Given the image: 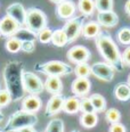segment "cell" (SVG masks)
Returning <instances> with one entry per match:
<instances>
[{"mask_svg":"<svg viewBox=\"0 0 130 132\" xmlns=\"http://www.w3.org/2000/svg\"><path fill=\"white\" fill-rule=\"evenodd\" d=\"M91 82L88 78H77L71 84V91L77 97L87 96L90 91Z\"/></svg>","mask_w":130,"mask_h":132,"instance_id":"4fadbf2b","label":"cell"},{"mask_svg":"<svg viewBox=\"0 0 130 132\" xmlns=\"http://www.w3.org/2000/svg\"><path fill=\"white\" fill-rule=\"evenodd\" d=\"M97 23L104 27H113L119 23V16L114 10L97 13Z\"/></svg>","mask_w":130,"mask_h":132,"instance_id":"5bb4252c","label":"cell"},{"mask_svg":"<svg viewBox=\"0 0 130 132\" xmlns=\"http://www.w3.org/2000/svg\"><path fill=\"white\" fill-rule=\"evenodd\" d=\"M38 123L35 113H29L23 109L13 113L4 128L5 132H15L25 126H34Z\"/></svg>","mask_w":130,"mask_h":132,"instance_id":"7a4b0ae2","label":"cell"},{"mask_svg":"<svg viewBox=\"0 0 130 132\" xmlns=\"http://www.w3.org/2000/svg\"><path fill=\"white\" fill-rule=\"evenodd\" d=\"M45 132H64V122L60 119H52L47 124Z\"/></svg>","mask_w":130,"mask_h":132,"instance_id":"4316f807","label":"cell"},{"mask_svg":"<svg viewBox=\"0 0 130 132\" xmlns=\"http://www.w3.org/2000/svg\"><path fill=\"white\" fill-rule=\"evenodd\" d=\"M22 84L24 91L29 95H40L45 90L43 82L39 76L33 72H29L25 70L22 71Z\"/></svg>","mask_w":130,"mask_h":132,"instance_id":"5b68a950","label":"cell"},{"mask_svg":"<svg viewBox=\"0 0 130 132\" xmlns=\"http://www.w3.org/2000/svg\"><path fill=\"white\" fill-rule=\"evenodd\" d=\"M94 1H95V9L97 12L113 10V6H114L113 0H94Z\"/></svg>","mask_w":130,"mask_h":132,"instance_id":"f1b7e54d","label":"cell"},{"mask_svg":"<svg viewBox=\"0 0 130 132\" xmlns=\"http://www.w3.org/2000/svg\"><path fill=\"white\" fill-rule=\"evenodd\" d=\"M22 109L29 113H37L42 106V100L38 95H29L22 100Z\"/></svg>","mask_w":130,"mask_h":132,"instance_id":"9a60e30c","label":"cell"},{"mask_svg":"<svg viewBox=\"0 0 130 132\" xmlns=\"http://www.w3.org/2000/svg\"><path fill=\"white\" fill-rule=\"evenodd\" d=\"M50 1L52 2V4H58V2H60L62 0H50Z\"/></svg>","mask_w":130,"mask_h":132,"instance_id":"ab89813d","label":"cell"},{"mask_svg":"<svg viewBox=\"0 0 130 132\" xmlns=\"http://www.w3.org/2000/svg\"><path fill=\"white\" fill-rule=\"evenodd\" d=\"M77 8L86 17H89L95 12V1L94 0H78Z\"/></svg>","mask_w":130,"mask_h":132,"instance_id":"44dd1931","label":"cell"},{"mask_svg":"<svg viewBox=\"0 0 130 132\" xmlns=\"http://www.w3.org/2000/svg\"><path fill=\"white\" fill-rule=\"evenodd\" d=\"M95 45L97 47L99 54L105 59V62L118 72H122L124 64L122 62L121 53L119 51L118 46L113 41L112 37L107 32H102L95 38Z\"/></svg>","mask_w":130,"mask_h":132,"instance_id":"6da1fadb","label":"cell"},{"mask_svg":"<svg viewBox=\"0 0 130 132\" xmlns=\"http://www.w3.org/2000/svg\"><path fill=\"white\" fill-rule=\"evenodd\" d=\"M4 120H5V115H4V113H2L1 108H0V123L4 122Z\"/></svg>","mask_w":130,"mask_h":132,"instance_id":"f35d334b","label":"cell"},{"mask_svg":"<svg viewBox=\"0 0 130 132\" xmlns=\"http://www.w3.org/2000/svg\"><path fill=\"white\" fill-rule=\"evenodd\" d=\"M35 71L42 74H46L47 76L54 75V76H63V75H70L73 73L74 68L71 65L66 64L60 60H50V62L41 63V64L35 65Z\"/></svg>","mask_w":130,"mask_h":132,"instance_id":"3957f363","label":"cell"},{"mask_svg":"<svg viewBox=\"0 0 130 132\" xmlns=\"http://www.w3.org/2000/svg\"><path fill=\"white\" fill-rule=\"evenodd\" d=\"M80 111H81L82 113H93V112H95V108H94L89 97H86V96L81 97V99H80Z\"/></svg>","mask_w":130,"mask_h":132,"instance_id":"1f68e13d","label":"cell"},{"mask_svg":"<svg viewBox=\"0 0 130 132\" xmlns=\"http://www.w3.org/2000/svg\"><path fill=\"white\" fill-rule=\"evenodd\" d=\"M115 70L106 62H97L91 65V75L102 81L111 82L114 79Z\"/></svg>","mask_w":130,"mask_h":132,"instance_id":"52a82bcc","label":"cell"},{"mask_svg":"<svg viewBox=\"0 0 130 132\" xmlns=\"http://www.w3.org/2000/svg\"><path fill=\"white\" fill-rule=\"evenodd\" d=\"M43 86H45L46 91L51 93V95L60 93L63 90V82H62V80H60L59 76H54V75L47 76Z\"/></svg>","mask_w":130,"mask_h":132,"instance_id":"2e32d148","label":"cell"},{"mask_svg":"<svg viewBox=\"0 0 130 132\" xmlns=\"http://www.w3.org/2000/svg\"><path fill=\"white\" fill-rule=\"evenodd\" d=\"M0 132H5V131H1V130H0Z\"/></svg>","mask_w":130,"mask_h":132,"instance_id":"7bdbcfd3","label":"cell"},{"mask_svg":"<svg viewBox=\"0 0 130 132\" xmlns=\"http://www.w3.org/2000/svg\"><path fill=\"white\" fill-rule=\"evenodd\" d=\"M101 31V25L97 23V21H89L83 24L81 33L86 39H95Z\"/></svg>","mask_w":130,"mask_h":132,"instance_id":"e0dca14e","label":"cell"},{"mask_svg":"<svg viewBox=\"0 0 130 132\" xmlns=\"http://www.w3.org/2000/svg\"><path fill=\"white\" fill-rule=\"evenodd\" d=\"M124 10H126V13L130 16V0H127L126 5H124Z\"/></svg>","mask_w":130,"mask_h":132,"instance_id":"74e56055","label":"cell"},{"mask_svg":"<svg viewBox=\"0 0 130 132\" xmlns=\"http://www.w3.org/2000/svg\"><path fill=\"white\" fill-rule=\"evenodd\" d=\"M117 38L121 45L130 46V29L129 27H122V29H120L118 31Z\"/></svg>","mask_w":130,"mask_h":132,"instance_id":"4dcf8cb0","label":"cell"},{"mask_svg":"<svg viewBox=\"0 0 130 132\" xmlns=\"http://www.w3.org/2000/svg\"><path fill=\"white\" fill-rule=\"evenodd\" d=\"M50 42L54 45L55 47H64L67 45V38L63 29H57L55 31H52V35H51V41Z\"/></svg>","mask_w":130,"mask_h":132,"instance_id":"603a6c76","label":"cell"},{"mask_svg":"<svg viewBox=\"0 0 130 132\" xmlns=\"http://www.w3.org/2000/svg\"><path fill=\"white\" fill-rule=\"evenodd\" d=\"M127 83H128L129 86H130V74L128 75V80H127Z\"/></svg>","mask_w":130,"mask_h":132,"instance_id":"60d3db41","label":"cell"},{"mask_svg":"<svg viewBox=\"0 0 130 132\" xmlns=\"http://www.w3.org/2000/svg\"><path fill=\"white\" fill-rule=\"evenodd\" d=\"M77 12V5L72 0H62L60 2L56 4V16L59 20H70L75 15Z\"/></svg>","mask_w":130,"mask_h":132,"instance_id":"9c48e42d","label":"cell"},{"mask_svg":"<svg viewBox=\"0 0 130 132\" xmlns=\"http://www.w3.org/2000/svg\"><path fill=\"white\" fill-rule=\"evenodd\" d=\"M105 120L112 124V123L120 122L121 120V113L117 108H109L105 111Z\"/></svg>","mask_w":130,"mask_h":132,"instance_id":"83f0119b","label":"cell"},{"mask_svg":"<svg viewBox=\"0 0 130 132\" xmlns=\"http://www.w3.org/2000/svg\"><path fill=\"white\" fill-rule=\"evenodd\" d=\"M47 16L46 14L39 8H29L26 9V17H25V25L31 31L38 33L40 30L45 29L47 26Z\"/></svg>","mask_w":130,"mask_h":132,"instance_id":"277c9868","label":"cell"},{"mask_svg":"<svg viewBox=\"0 0 130 132\" xmlns=\"http://www.w3.org/2000/svg\"><path fill=\"white\" fill-rule=\"evenodd\" d=\"M20 27V24L6 14L0 20V35L4 38H10L17 32V30Z\"/></svg>","mask_w":130,"mask_h":132,"instance_id":"30bf717a","label":"cell"},{"mask_svg":"<svg viewBox=\"0 0 130 132\" xmlns=\"http://www.w3.org/2000/svg\"><path fill=\"white\" fill-rule=\"evenodd\" d=\"M13 37L17 38L20 41H35L37 40V33L27 29L26 26H21Z\"/></svg>","mask_w":130,"mask_h":132,"instance_id":"7402d4cb","label":"cell"},{"mask_svg":"<svg viewBox=\"0 0 130 132\" xmlns=\"http://www.w3.org/2000/svg\"><path fill=\"white\" fill-rule=\"evenodd\" d=\"M51 35H52V30L46 26L45 29L40 30L37 33V40L40 41L43 45H47V43H49L51 41Z\"/></svg>","mask_w":130,"mask_h":132,"instance_id":"f546056e","label":"cell"},{"mask_svg":"<svg viewBox=\"0 0 130 132\" xmlns=\"http://www.w3.org/2000/svg\"><path fill=\"white\" fill-rule=\"evenodd\" d=\"M13 100L12 95L7 89H0V108L6 107Z\"/></svg>","mask_w":130,"mask_h":132,"instance_id":"d6a6232c","label":"cell"},{"mask_svg":"<svg viewBox=\"0 0 130 132\" xmlns=\"http://www.w3.org/2000/svg\"><path fill=\"white\" fill-rule=\"evenodd\" d=\"M66 57L70 62L74 64H80V63H87L91 57V53L88 48L83 46H74L68 49Z\"/></svg>","mask_w":130,"mask_h":132,"instance_id":"ba28073f","label":"cell"},{"mask_svg":"<svg viewBox=\"0 0 130 132\" xmlns=\"http://www.w3.org/2000/svg\"><path fill=\"white\" fill-rule=\"evenodd\" d=\"M121 57H122L123 64L130 66V46L124 49V51L122 53V55H121Z\"/></svg>","mask_w":130,"mask_h":132,"instance_id":"d590c367","label":"cell"},{"mask_svg":"<svg viewBox=\"0 0 130 132\" xmlns=\"http://www.w3.org/2000/svg\"><path fill=\"white\" fill-rule=\"evenodd\" d=\"M89 98L91 100V104H93L94 108H95V112L103 113L106 111V100H105V98L102 95H99V93H94Z\"/></svg>","mask_w":130,"mask_h":132,"instance_id":"cb8c5ba5","label":"cell"},{"mask_svg":"<svg viewBox=\"0 0 130 132\" xmlns=\"http://www.w3.org/2000/svg\"><path fill=\"white\" fill-rule=\"evenodd\" d=\"M64 100H65V97L62 95V92L52 95L46 105V109H45L46 116H54L57 113H59L63 108Z\"/></svg>","mask_w":130,"mask_h":132,"instance_id":"7c38bea8","label":"cell"},{"mask_svg":"<svg viewBox=\"0 0 130 132\" xmlns=\"http://www.w3.org/2000/svg\"><path fill=\"white\" fill-rule=\"evenodd\" d=\"M72 132H80V131H78V130H73Z\"/></svg>","mask_w":130,"mask_h":132,"instance_id":"b9f144b4","label":"cell"},{"mask_svg":"<svg viewBox=\"0 0 130 132\" xmlns=\"http://www.w3.org/2000/svg\"><path fill=\"white\" fill-rule=\"evenodd\" d=\"M63 112H65L66 114H77L78 112H80V99L77 97H68L65 98L64 104H63Z\"/></svg>","mask_w":130,"mask_h":132,"instance_id":"ac0fdd59","label":"cell"},{"mask_svg":"<svg viewBox=\"0 0 130 132\" xmlns=\"http://www.w3.org/2000/svg\"><path fill=\"white\" fill-rule=\"evenodd\" d=\"M21 46H22V42L15 37L8 38L6 43H5L6 50L8 53H12V54H16V53H18V51H21Z\"/></svg>","mask_w":130,"mask_h":132,"instance_id":"484cf974","label":"cell"},{"mask_svg":"<svg viewBox=\"0 0 130 132\" xmlns=\"http://www.w3.org/2000/svg\"><path fill=\"white\" fill-rule=\"evenodd\" d=\"M98 116L96 112L93 113H83L80 116V124L83 126L85 129H93L97 125Z\"/></svg>","mask_w":130,"mask_h":132,"instance_id":"ffe728a7","label":"cell"},{"mask_svg":"<svg viewBox=\"0 0 130 132\" xmlns=\"http://www.w3.org/2000/svg\"><path fill=\"white\" fill-rule=\"evenodd\" d=\"M15 132H38V131L34 129V126H25V128H22Z\"/></svg>","mask_w":130,"mask_h":132,"instance_id":"8d00e7d4","label":"cell"},{"mask_svg":"<svg viewBox=\"0 0 130 132\" xmlns=\"http://www.w3.org/2000/svg\"><path fill=\"white\" fill-rule=\"evenodd\" d=\"M22 46H21V50H23L24 53L31 54L35 50V41H21Z\"/></svg>","mask_w":130,"mask_h":132,"instance_id":"836d02e7","label":"cell"},{"mask_svg":"<svg viewBox=\"0 0 130 132\" xmlns=\"http://www.w3.org/2000/svg\"><path fill=\"white\" fill-rule=\"evenodd\" d=\"M109 132H126V126L123 124H121L120 122L112 123V124L110 125Z\"/></svg>","mask_w":130,"mask_h":132,"instance_id":"e575fe53","label":"cell"},{"mask_svg":"<svg viewBox=\"0 0 130 132\" xmlns=\"http://www.w3.org/2000/svg\"><path fill=\"white\" fill-rule=\"evenodd\" d=\"M86 21V16L81 15L79 16H73L70 20L66 21V23L64 24V26L62 27L64 30L66 38H67V43H71L73 41H75L80 37L82 32V27H83Z\"/></svg>","mask_w":130,"mask_h":132,"instance_id":"8992f818","label":"cell"},{"mask_svg":"<svg viewBox=\"0 0 130 132\" xmlns=\"http://www.w3.org/2000/svg\"><path fill=\"white\" fill-rule=\"evenodd\" d=\"M114 96L120 101H128L130 99V86L128 83H118L114 88Z\"/></svg>","mask_w":130,"mask_h":132,"instance_id":"d6986e66","label":"cell"},{"mask_svg":"<svg viewBox=\"0 0 130 132\" xmlns=\"http://www.w3.org/2000/svg\"><path fill=\"white\" fill-rule=\"evenodd\" d=\"M6 14L14 18L21 26L25 25V17H26V9L21 2H14L6 8Z\"/></svg>","mask_w":130,"mask_h":132,"instance_id":"8fae6325","label":"cell"},{"mask_svg":"<svg viewBox=\"0 0 130 132\" xmlns=\"http://www.w3.org/2000/svg\"><path fill=\"white\" fill-rule=\"evenodd\" d=\"M73 73L77 75V78H88L91 75V66L87 63H80L77 64L75 68L73 70Z\"/></svg>","mask_w":130,"mask_h":132,"instance_id":"d4e9b609","label":"cell"}]
</instances>
